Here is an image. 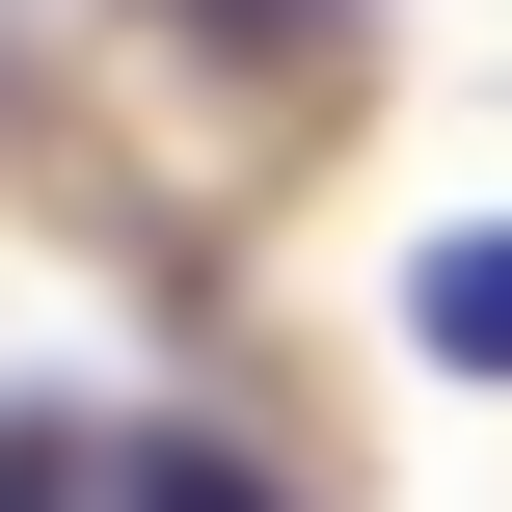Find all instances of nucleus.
<instances>
[{"label": "nucleus", "mask_w": 512, "mask_h": 512, "mask_svg": "<svg viewBox=\"0 0 512 512\" xmlns=\"http://www.w3.org/2000/svg\"><path fill=\"white\" fill-rule=\"evenodd\" d=\"M108 512H297L243 432H108Z\"/></svg>", "instance_id": "nucleus-2"}, {"label": "nucleus", "mask_w": 512, "mask_h": 512, "mask_svg": "<svg viewBox=\"0 0 512 512\" xmlns=\"http://www.w3.org/2000/svg\"><path fill=\"white\" fill-rule=\"evenodd\" d=\"M0 512H108V432H54V405H0Z\"/></svg>", "instance_id": "nucleus-3"}, {"label": "nucleus", "mask_w": 512, "mask_h": 512, "mask_svg": "<svg viewBox=\"0 0 512 512\" xmlns=\"http://www.w3.org/2000/svg\"><path fill=\"white\" fill-rule=\"evenodd\" d=\"M405 351H432V378H512V216H459V243L405 270Z\"/></svg>", "instance_id": "nucleus-1"}]
</instances>
